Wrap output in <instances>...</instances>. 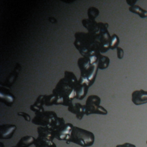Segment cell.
I'll return each mask as SVG.
<instances>
[{
	"mask_svg": "<svg viewBox=\"0 0 147 147\" xmlns=\"http://www.w3.org/2000/svg\"><path fill=\"white\" fill-rule=\"evenodd\" d=\"M99 10L97 8L94 7H91L88 10V16L90 20H94L96 17L99 15Z\"/></svg>",
	"mask_w": 147,
	"mask_h": 147,
	"instance_id": "obj_9",
	"label": "cell"
},
{
	"mask_svg": "<svg viewBox=\"0 0 147 147\" xmlns=\"http://www.w3.org/2000/svg\"><path fill=\"white\" fill-rule=\"evenodd\" d=\"M1 138H10L16 129L14 125H1Z\"/></svg>",
	"mask_w": 147,
	"mask_h": 147,
	"instance_id": "obj_5",
	"label": "cell"
},
{
	"mask_svg": "<svg viewBox=\"0 0 147 147\" xmlns=\"http://www.w3.org/2000/svg\"><path fill=\"white\" fill-rule=\"evenodd\" d=\"M68 110L76 114V118L79 119H81L84 115V113H86L85 106H83L79 103H76L74 106L72 104L68 107Z\"/></svg>",
	"mask_w": 147,
	"mask_h": 147,
	"instance_id": "obj_6",
	"label": "cell"
},
{
	"mask_svg": "<svg viewBox=\"0 0 147 147\" xmlns=\"http://www.w3.org/2000/svg\"><path fill=\"white\" fill-rule=\"evenodd\" d=\"M67 142V143L72 142L83 147H88L94 144V136L92 132L74 126L71 136Z\"/></svg>",
	"mask_w": 147,
	"mask_h": 147,
	"instance_id": "obj_1",
	"label": "cell"
},
{
	"mask_svg": "<svg viewBox=\"0 0 147 147\" xmlns=\"http://www.w3.org/2000/svg\"><path fill=\"white\" fill-rule=\"evenodd\" d=\"M131 101L136 105H140L147 103V91L142 89L134 91L131 94Z\"/></svg>",
	"mask_w": 147,
	"mask_h": 147,
	"instance_id": "obj_3",
	"label": "cell"
},
{
	"mask_svg": "<svg viewBox=\"0 0 147 147\" xmlns=\"http://www.w3.org/2000/svg\"><path fill=\"white\" fill-rule=\"evenodd\" d=\"M116 147H136L135 145L129 143V142H125L121 145H118L116 146Z\"/></svg>",
	"mask_w": 147,
	"mask_h": 147,
	"instance_id": "obj_13",
	"label": "cell"
},
{
	"mask_svg": "<svg viewBox=\"0 0 147 147\" xmlns=\"http://www.w3.org/2000/svg\"><path fill=\"white\" fill-rule=\"evenodd\" d=\"M137 2V1H126V2L129 5H130V6H132V5H134V3H136Z\"/></svg>",
	"mask_w": 147,
	"mask_h": 147,
	"instance_id": "obj_14",
	"label": "cell"
},
{
	"mask_svg": "<svg viewBox=\"0 0 147 147\" xmlns=\"http://www.w3.org/2000/svg\"><path fill=\"white\" fill-rule=\"evenodd\" d=\"M146 143H147V141H146Z\"/></svg>",
	"mask_w": 147,
	"mask_h": 147,
	"instance_id": "obj_15",
	"label": "cell"
},
{
	"mask_svg": "<svg viewBox=\"0 0 147 147\" xmlns=\"http://www.w3.org/2000/svg\"><path fill=\"white\" fill-rule=\"evenodd\" d=\"M100 102V99L98 96L95 95H90L86 100L85 105L86 114L87 115L92 113L106 114L107 113V110L99 106Z\"/></svg>",
	"mask_w": 147,
	"mask_h": 147,
	"instance_id": "obj_2",
	"label": "cell"
},
{
	"mask_svg": "<svg viewBox=\"0 0 147 147\" xmlns=\"http://www.w3.org/2000/svg\"><path fill=\"white\" fill-rule=\"evenodd\" d=\"M117 57L119 59H122L123 57V54H124V52L122 48H121V47H118L117 48Z\"/></svg>",
	"mask_w": 147,
	"mask_h": 147,
	"instance_id": "obj_11",
	"label": "cell"
},
{
	"mask_svg": "<svg viewBox=\"0 0 147 147\" xmlns=\"http://www.w3.org/2000/svg\"><path fill=\"white\" fill-rule=\"evenodd\" d=\"M119 43V39L118 36L115 34H113L111 36L110 48L111 49H114L115 48H117L118 47Z\"/></svg>",
	"mask_w": 147,
	"mask_h": 147,
	"instance_id": "obj_10",
	"label": "cell"
},
{
	"mask_svg": "<svg viewBox=\"0 0 147 147\" xmlns=\"http://www.w3.org/2000/svg\"><path fill=\"white\" fill-rule=\"evenodd\" d=\"M110 59L108 57L105 56L100 55L98 61V68L100 69H104L106 68L109 64Z\"/></svg>",
	"mask_w": 147,
	"mask_h": 147,
	"instance_id": "obj_8",
	"label": "cell"
},
{
	"mask_svg": "<svg viewBox=\"0 0 147 147\" xmlns=\"http://www.w3.org/2000/svg\"><path fill=\"white\" fill-rule=\"evenodd\" d=\"M18 114L19 115H21L22 117H23L26 121H27L28 122L30 121V117L29 116V115L28 114H26V113H23V112H20V113H18Z\"/></svg>",
	"mask_w": 147,
	"mask_h": 147,
	"instance_id": "obj_12",
	"label": "cell"
},
{
	"mask_svg": "<svg viewBox=\"0 0 147 147\" xmlns=\"http://www.w3.org/2000/svg\"><path fill=\"white\" fill-rule=\"evenodd\" d=\"M1 92V101L6 105L7 106H11L12 104L14 102V95L10 92V91L2 87L0 90Z\"/></svg>",
	"mask_w": 147,
	"mask_h": 147,
	"instance_id": "obj_4",
	"label": "cell"
},
{
	"mask_svg": "<svg viewBox=\"0 0 147 147\" xmlns=\"http://www.w3.org/2000/svg\"><path fill=\"white\" fill-rule=\"evenodd\" d=\"M129 10L130 11L138 14L141 18L147 17V11L141 8L140 6L137 5H134L129 7Z\"/></svg>",
	"mask_w": 147,
	"mask_h": 147,
	"instance_id": "obj_7",
	"label": "cell"
}]
</instances>
